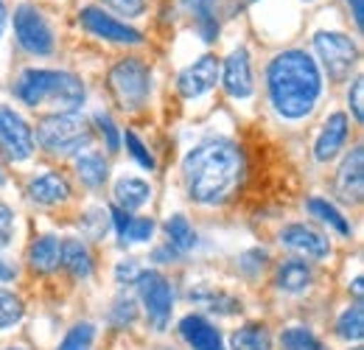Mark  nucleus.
Here are the masks:
<instances>
[{"mask_svg":"<svg viewBox=\"0 0 364 350\" xmlns=\"http://www.w3.org/2000/svg\"><path fill=\"white\" fill-rule=\"evenodd\" d=\"M241 176V152L228 137H208L182 160L188 196L199 205H216Z\"/></svg>","mask_w":364,"mask_h":350,"instance_id":"nucleus-1","label":"nucleus"},{"mask_svg":"<svg viewBox=\"0 0 364 350\" xmlns=\"http://www.w3.org/2000/svg\"><path fill=\"white\" fill-rule=\"evenodd\" d=\"M267 88L274 110L283 118L297 121L314 110L322 92V76L317 62L306 51H283L269 62Z\"/></svg>","mask_w":364,"mask_h":350,"instance_id":"nucleus-2","label":"nucleus"},{"mask_svg":"<svg viewBox=\"0 0 364 350\" xmlns=\"http://www.w3.org/2000/svg\"><path fill=\"white\" fill-rule=\"evenodd\" d=\"M14 95L28 104V107H43V104H56L65 112H76L85 104V85L79 76L68 70H43V68H28L20 73Z\"/></svg>","mask_w":364,"mask_h":350,"instance_id":"nucleus-3","label":"nucleus"},{"mask_svg":"<svg viewBox=\"0 0 364 350\" xmlns=\"http://www.w3.org/2000/svg\"><path fill=\"white\" fill-rule=\"evenodd\" d=\"M37 140L50 154H73L90 146L92 132L79 112H56L37 127Z\"/></svg>","mask_w":364,"mask_h":350,"instance_id":"nucleus-4","label":"nucleus"},{"mask_svg":"<svg viewBox=\"0 0 364 350\" xmlns=\"http://www.w3.org/2000/svg\"><path fill=\"white\" fill-rule=\"evenodd\" d=\"M109 90L124 110H140L151 92V73L140 59H124L109 70Z\"/></svg>","mask_w":364,"mask_h":350,"instance_id":"nucleus-5","label":"nucleus"},{"mask_svg":"<svg viewBox=\"0 0 364 350\" xmlns=\"http://www.w3.org/2000/svg\"><path fill=\"white\" fill-rule=\"evenodd\" d=\"M314 48H317L319 59H322V65L333 82H345L359 62V48L353 45L350 37H345L339 31L314 34Z\"/></svg>","mask_w":364,"mask_h":350,"instance_id":"nucleus-6","label":"nucleus"},{"mask_svg":"<svg viewBox=\"0 0 364 350\" xmlns=\"http://www.w3.org/2000/svg\"><path fill=\"white\" fill-rule=\"evenodd\" d=\"M14 34L20 48H26L34 56H48L53 53V31L43 17V11H37L28 3H20L14 9Z\"/></svg>","mask_w":364,"mask_h":350,"instance_id":"nucleus-7","label":"nucleus"},{"mask_svg":"<svg viewBox=\"0 0 364 350\" xmlns=\"http://www.w3.org/2000/svg\"><path fill=\"white\" fill-rule=\"evenodd\" d=\"M137 289H140V300L146 306V314H149L151 325L157 331H163L168 325L171 308H174V292H171L168 280L160 272H140Z\"/></svg>","mask_w":364,"mask_h":350,"instance_id":"nucleus-8","label":"nucleus"},{"mask_svg":"<svg viewBox=\"0 0 364 350\" xmlns=\"http://www.w3.org/2000/svg\"><path fill=\"white\" fill-rule=\"evenodd\" d=\"M0 152L11 163H23L34 154V132L11 107L0 104Z\"/></svg>","mask_w":364,"mask_h":350,"instance_id":"nucleus-9","label":"nucleus"},{"mask_svg":"<svg viewBox=\"0 0 364 350\" xmlns=\"http://www.w3.org/2000/svg\"><path fill=\"white\" fill-rule=\"evenodd\" d=\"M79 23H82L85 31H90L92 37L107 40V43H118V45L143 43V34L137 28L121 23V20H115V17H109V14H104V9H95V6H85L79 11Z\"/></svg>","mask_w":364,"mask_h":350,"instance_id":"nucleus-10","label":"nucleus"},{"mask_svg":"<svg viewBox=\"0 0 364 350\" xmlns=\"http://www.w3.org/2000/svg\"><path fill=\"white\" fill-rule=\"evenodd\" d=\"M216 82H219V59L213 53H205L182 70L180 79H177V88L185 98H199L208 90L216 88Z\"/></svg>","mask_w":364,"mask_h":350,"instance_id":"nucleus-11","label":"nucleus"},{"mask_svg":"<svg viewBox=\"0 0 364 350\" xmlns=\"http://www.w3.org/2000/svg\"><path fill=\"white\" fill-rule=\"evenodd\" d=\"M280 244L294 250V253H300V255H306V258H314V261L331 255V241L319 230L309 227V224H289V227H283L280 230Z\"/></svg>","mask_w":364,"mask_h":350,"instance_id":"nucleus-12","label":"nucleus"},{"mask_svg":"<svg viewBox=\"0 0 364 350\" xmlns=\"http://www.w3.org/2000/svg\"><path fill=\"white\" fill-rule=\"evenodd\" d=\"M336 193L342 202H362L364 193V149L356 146L336 174Z\"/></svg>","mask_w":364,"mask_h":350,"instance_id":"nucleus-13","label":"nucleus"},{"mask_svg":"<svg viewBox=\"0 0 364 350\" xmlns=\"http://www.w3.org/2000/svg\"><path fill=\"white\" fill-rule=\"evenodd\" d=\"M182 6L193 14L202 40L213 43L219 34V17L235 6V0H182Z\"/></svg>","mask_w":364,"mask_h":350,"instance_id":"nucleus-14","label":"nucleus"},{"mask_svg":"<svg viewBox=\"0 0 364 350\" xmlns=\"http://www.w3.org/2000/svg\"><path fill=\"white\" fill-rule=\"evenodd\" d=\"M225 82V90H228V95L232 98H250L252 95V68H250V53L244 51V48H238V51H232L228 59H225V76H222Z\"/></svg>","mask_w":364,"mask_h":350,"instance_id":"nucleus-15","label":"nucleus"},{"mask_svg":"<svg viewBox=\"0 0 364 350\" xmlns=\"http://www.w3.org/2000/svg\"><path fill=\"white\" fill-rule=\"evenodd\" d=\"M348 132H350V124H348V115H345V112H333V115L325 121L317 143H314V157H317L319 163L333 160V157L345 149Z\"/></svg>","mask_w":364,"mask_h":350,"instance_id":"nucleus-16","label":"nucleus"},{"mask_svg":"<svg viewBox=\"0 0 364 350\" xmlns=\"http://www.w3.org/2000/svg\"><path fill=\"white\" fill-rule=\"evenodd\" d=\"M180 334L185 336V342L193 350H225L222 345V334L199 314H188L182 317L180 322Z\"/></svg>","mask_w":364,"mask_h":350,"instance_id":"nucleus-17","label":"nucleus"},{"mask_svg":"<svg viewBox=\"0 0 364 350\" xmlns=\"http://www.w3.org/2000/svg\"><path fill=\"white\" fill-rule=\"evenodd\" d=\"M311 280H314V269L303 258H291V261L280 263V269H277V289H283L289 295L306 292L311 286Z\"/></svg>","mask_w":364,"mask_h":350,"instance_id":"nucleus-18","label":"nucleus"},{"mask_svg":"<svg viewBox=\"0 0 364 350\" xmlns=\"http://www.w3.org/2000/svg\"><path fill=\"white\" fill-rule=\"evenodd\" d=\"M112 193H115L118 208L127 211V213H129V211H137V208H143V205L151 199V188H149V182H143V179H137V176H121V179L115 182Z\"/></svg>","mask_w":364,"mask_h":350,"instance_id":"nucleus-19","label":"nucleus"},{"mask_svg":"<svg viewBox=\"0 0 364 350\" xmlns=\"http://www.w3.org/2000/svg\"><path fill=\"white\" fill-rule=\"evenodd\" d=\"M28 196L40 205H59V202H68L70 188L59 174H43L28 182Z\"/></svg>","mask_w":364,"mask_h":350,"instance_id":"nucleus-20","label":"nucleus"},{"mask_svg":"<svg viewBox=\"0 0 364 350\" xmlns=\"http://www.w3.org/2000/svg\"><path fill=\"white\" fill-rule=\"evenodd\" d=\"M59 263H62L73 277H90V272H92L90 250H87L79 238H65V241H62Z\"/></svg>","mask_w":364,"mask_h":350,"instance_id":"nucleus-21","label":"nucleus"},{"mask_svg":"<svg viewBox=\"0 0 364 350\" xmlns=\"http://www.w3.org/2000/svg\"><path fill=\"white\" fill-rule=\"evenodd\" d=\"M59 255H62V241L56 235H43L31 244L28 263L34 272H53L59 266Z\"/></svg>","mask_w":364,"mask_h":350,"instance_id":"nucleus-22","label":"nucleus"},{"mask_svg":"<svg viewBox=\"0 0 364 350\" xmlns=\"http://www.w3.org/2000/svg\"><path fill=\"white\" fill-rule=\"evenodd\" d=\"M230 348L232 350H272V336L264 325H247L238 328L230 336Z\"/></svg>","mask_w":364,"mask_h":350,"instance_id":"nucleus-23","label":"nucleus"},{"mask_svg":"<svg viewBox=\"0 0 364 350\" xmlns=\"http://www.w3.org/2000/svg\"><path fill=\"white\" fill-rule=\"evenodd\" d=\"M166 233H168V244H171L177 253H188V250L196 247V233H193V227L188 224V219L180 216V213L166 221Z\"/></svg>","mask_w":364,"mask_h":350,"instance_id":"nucleus-24","label":"nucleus"},{"mask_svg":"<svg viewBox=\"0 0 364 350\" xmlns=\"http://www.w3.org/2000/svg\"><path fill=\"white\" fill-rule=\"evenodd\" d=\"M309 213L311 216H317L319 221H325V224H331L336 233H342V235H348L350 233V221L345 219L328 199H319V196H311L309 199Z\"/></svg>","mask_w":364,"mask_h":350,"instance_id":"nucleus-25","label":"nucleus"},{"mask_svg":"<svg viewBox=\"0 0 364 350\" xmlns=\"http://www.w3.org/2000/svg\"><path fill=\"white\" fill-rule=\"evenodd\" d=\"M76 171L82 176V182H87L90 188H98V185H104V179H107V160L101 157V154H82L79 160H76Z\"/></svg>","mask_w":364,"mask_h":350,"instance_id":"nucleus-26","label":"nucleus"},{"mask_svg":"<svg viewBox=\"0 0 364 350\" xmlns=\"http://www.w3.org/2000/svg\"><path fill=\"white\" fill-rule=\"evenodd\" d=\"M336 334L342 336V339H348V342H359L364 336V308L362 303H356V306H350L342 317H339V322H336Z\"/></svg>","mask_w":364,"mask_h":350,"instance_id":"nucleus-27","label":"nucleus"},{"mask_svg":"<svg viewBox=\"0 0 364 350\" xmlns=\"http://www.w3.org/2000/svg\"><path fill=\"white\" fill-rule=\"evenodd\" d=\"M280 345H283V350H325L322 342L309 328H289V331H283Z\"/></svg>","mask_w":364,"mask_h":350,"instance_id":"nucleus-28","label":"nucleus"},{"mask_svg":"<svg viewBox=\"0 0 364 350\" xmlns=\"http://www.w3.org/2000/svg\"><path fill=\"white\" fill-rule=\"evenodd\" d=\"M20 319H23V300L14 292L0 289V331L3 328H11Z\"/></svg>","mask_w":364,"mask_h":350,"instance_id":"nucleus-29","label":"nucleus"},{"mask_svg":"<svg viewBox=\"0 0 364 350\" xmlns=\"http://www.w3.org/2000/svg\"><path fill=\"white\" fill-rule=\"evenodd\" d=\"M95 339V328L90 322H79L76 328H70V334L62 339L59 350H90Z\"/></svg>","mask_w":364,"mask_h":350,"instance_id":"nucleus-30","label":"nucleus"},{"mask_svg":"<svg viewBox=\"0 0 364 350\" xmlns=\"http://www.w3.org/2000/svg\"><path fill=\"white\" fill-rule=\"evenodd\" d=\"M82 233L87 235V238H104V233H107V224H109V213L104 211V208H92L87 211L85 216H82Z\"/></svg>","mask_w":364,"mask_h":350,"instance_id":"nucleus-31","label":"nucleus"},{"mask_svg":"<svg viewBox=\"0 0 364 350\" xmlns=\"http://www.w3.org/2000/svg\"><path fill=\"white\" fill-rule=\"evenodd\" d=\"M95 127L101 132V137L107 140V149H109V152H118V149H121V132H118L115 121H112L107 112H98V115H95Z\"/></svg>","mask_w":364,"mask_h":350,"instance_id":"nucleus-32","label":"nucleus"},{"mask_svg":"<svg viewBox=\"0 0 364 350\" xmlns=\"http://www.w3.org/2000/svg\"><path fill=\"white\" fill-rule=\"evenodd\" d=\"M151 233H154V221L151 219H129L127 224V230H124V238H121V244H127V241H149L151 238Z\"/></svg>","mask_w":364,"mask_h":350,"instance_id":"nucleus-33","label":"nucleus"},{"mask_svg":"<svg viewBox=\"0 0 364 350\" xmlns=\"http://www.w3.org/2000/svg\"><path fill=\"white\" fill-rule=\"evenodd\" d=\"M124 143H127V149H129V154L135 157V160H137V163H140V166H143V169H149V171L154 169V157L149 154V149L143 146V140L137 137L135 132H127V134H124Z\"/></svg>","mask_w":364,"mask_h":350,"instance_id":"nucleus-34","label":"nucleus"},{"mask_svg":"<svg viewBox=\"0 0 364 350\" xmlns=\"http://www.w3.org/2000/svg\"><path fill=\"white\" fill-rule=\"evenodd\" d=\"M112 322L115 325H129V322H135V317H137V308H135V300H118L115 306H112Z\"/></svg>","mask_w":364,"mask_h":350,"instance_id":"nucleus-35","label":"nucleus"},{"mask_svg":"<svg viewBox=\"0 0 364 350\" xmlns=\"http://www.w3.org/2000/svg\"><path fill=\"white\" fill-rule=\"evenodd\" d=\"M348 101H350L353 118L362 124V121H364V82H362V76H359V79H353V85H350V92H348Z\"/></svg>","mask_w":364,"mask_h":350,"instance_id":"nucleus-36","label":"nucleus"},{"mask_svg":"<svg viewBox=\"0 0 364 350\" xmlns=\"http://www.w3.org/2000/svg\"><path fill=\"white\" fill-rule=\"evenodd\" d=\"M140 263L132 261V258H127V261H121L115 266V280L121 283V286H127V283H137V277H140Z\"/></svg>","mask_w":364,"mask_h":350,"instance_id":"nucleus-37","label":"nucleus"},{"mask_svg":"<svg viewBox=\"0 0 364 350\" xmlns=\"http://www.w3.org/2000/svg\"><path fill=\"white\" fill-rule=\"evenodd\" d=\"M104 6L115 9L118 14H127V17H140L143 9H146V0H104Z\"/></svg>","mask_w":364,"mask_h":350,"instance_id":"nucleus-38","label":"nucleus"},{"mask_svg":"<svg viewBox=\"0 0 364 350\" xmlns=\"http://www.w3.org/2000/svg\"><path fill=\"white\" fill-rule=\"evenodd\" d=\"M11 233H14V213L9 205L0 202V247H9Z\"/></svg>","mask_w":364,"mask_h":350,"instance_id":"nucleus-39","label":"nucleus"},{"mask_svg":"<svg viewBox=\"0 0 364 350\" xmlns=\"http://www.w3.org/2000/svg\"><path fill=\"white\" fill-rule=\"evenodd\" d=\"M180 253L171 247V244H166V247H160V250H154V261H160V263H171L174 258H177Z\"/></svg>","mask_w":364,"mask_h":350,"instance_id":"nucleus-40","label":"nucleus"},{"mask_svg":"<svg viewBox=\"0 0 364 350\" xmlns=\"http://www.w3.org/2000/svg\"><path fill=\"white\" fill-rule=\"evenodd\" d=\"M348 6H350V11H353V20H356V26L362 28V26H364V9H362V0H348Z\"/></svg>","mask_w":364,"mask_h":350,"instance_id":"nucleus-41","label":"nucleus"},{"mask_svg":"<svg viewBox=\"0 0 364 350\" xmlns=\"http://www.w3.org/2000/svg\"><path fill=\"white\" fill-rule=\"evenodd\" d=\"M14 275H17V269H14L9 261L0 258V280H14Z\"/></svg>","mask_w":364,"mask_h":350,"instance_id":"nucleus-42","label":"nucleus"},{"mask_svg":"<svg viewBox=\"0 0 364 350\" xmlns=\"http://www.w3.org/2000/svg\"><path fill=\"white\" fill-rule=\"evenodd\" d=\"M3 28H6V6L0 0V34H3Z\"/></svg>","mask_w":364,"mask_h":350,"instance_id":"nucleus-43","label":"nucleus"},{"mask_svg":"<svg viewBox=\"0 0 364 350\" xmlns=\"http://www.w3.org/2000/svg\"><path fill=\"white\" fill-rule=\"evenodd\" d=\"M353 292L362 297V277H356V280H353Z\"/></svg>","mask_w":364,"mask_h":350,"instance_id":"nucleus-44","label":"nucleus"},{"mask_svg":"<svg viewBox=\"0 0 364 350\" xmlns=\"http://www.w3.org/2000/svg\"><path fill=\"white\" fill-rule=\"evenodd\" d=\"M0 185H3V174H0Z\"/></svg>","mask_w":364,"mask_h":350,"instance_id":"nucleus-45","label":"nucleus"},{"mask_svg":"<svg viewBox=\"0 0 364 350\" xmlns=\"http://www.w3.org/2000/svg\"><path fill=\"white\" fill-rule=\"evenodd\" d=\"M353 350H362V348H353Z\"/></svg>","mask_w":364,"mask_h":350,"instance_id":"nucleus-46","label":"nucleus"}]
</instances>
